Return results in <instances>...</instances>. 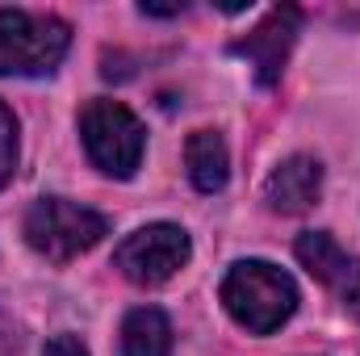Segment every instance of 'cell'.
Returning a JSON list of instances; mask_svg holds the SVG:
<instances>
[{"label": "cell", "mask_w": 360, "mask_h": 356, "mask_svg": "<svg viewBox=\"0 0 360 356\" xmlns=\"http://www.w3.org/2000/svg\"><path fill=\"white\" fill-rule=\"evenodd\" d=\"M293 252H297V260L310 268L323 285H331L344 302L360 289V260H356V256H348V252L327 235V231H306V235L297 239V248H293Z\"/></svg>", "instance_id": "ba28073f"}, {"label": "cell", "mask_w": 360, "mask_h": 356, "mask_svg": "<svg viewBox=\"0 0 360 356\" xmlns=\"http://www.w3.org/2000/svg\"><path fill=\"white\" fill-rule=\"evenodd\" d=\"M323 197V168L314 155H289L264 184V201L276 214H306Z\"/></svg>", "instance_id": "52a82bcc"}, {"label": "cell", "mask_w": 360, "mask_h": 356, "mask_svg": "<svg viewBox=\"0 0 360 356\" xmlns=\"http://www.w3.org/2000/svg\"><path fill=\"white\" fill-rule=\"evenodd\" d=\"M80 139L89 160L105 177H134V168L143 164V147H147V130L143 122L122 105V101H105L96 96L80 109Z\"/></svg>", "instance_id": "277c9868"}, {"label": "cell", "mask_w": 360, "mask_h": 356, "mask_svg": "<svg viewBox=\"0 0 360 356\" xmlns=\"http://www.w3.org/2000/svg\"><path fill=\"white\" fill-rule=\"evenodd\" d=\"M184 164H188V177L201 193H218L226 177H231V155H226V143L218 130H197L188 134L184 143Z\"/></svg>", "instance_id": "9c48e42d"}, {"label": "cell", "mask_w": 360, "mask_h": 356, "mask_svg": "<svg viewBox=\"0 0 360 356\" xmlns=\"http://www.w3.org/2000/svg\"><path fill=\"white\" fill-rule=\"evenodd\" d=\"M297 30H302V8L285 4V8H272L269 17L239 42H231V55L248 59V68H256V80L272 89L285 72V59L297 42Z\"/></svg>", "instance_id": "8992f818"}, {"label": "cell", "mask_w": 360, "mask_h": 356, "mask_svg": "<svg viewBox=\"0 0 360 356\" xmlns=\"http://www.w3.org/2000/svg\"><path fill=\"white\" fill-rule=\"evenodd\" d=\"M109 235V218L68 197H42L25 214V239L38 256L68 265Z\"/></svg>", "instance_id": "3957f363"}, {"label": "cell", "mask_w": 360, "mask_h": 356, "mask_svg": "<svg viewBox=\"0 0 360 356\" xmlns=\"http://www.w3.org/2000/svg\"><path fill=\"white\" fill-rule=\"evenodd\" d=\"M348 310H352V314H356V319H360V289H356V293H352V298H348Z\"/></svg>", "instance_id": "5bb4252c"}, {"label": "cell", "mask_w": 360, "mask_h": 356, "mask_svg": "<svg viewBox=\"0 0 360 356\" xmlns=\"http://www.w3.org/2000/svg\"><path fill=\"white\" fill-rule=\"evenodd\" d=\"M42 356H89V348H84L76 336H55V340L42 348Z\"/></svg>", "instance_id": "7c38bea8"}, {"label": "cell", "mask_w": 360, "mask_h": 356, "mask_svg": "<svg viewBox=\"0 0 360 356\" xmlns=\"http://www.w3.org/2000/svg\"><path fill=\"white\" fill-rule=\"evenodd\" d=\"M188 256H193V243L176 222H151L117 243L113 265L134 285H164L188 265Z\"/></svg>", "instance_id": "5b68a950"}, {"label": "cell", "mask_w": 360, "mask_h": 356, "mask_svg": "<svg viewBox=\"0 0 360 356\" xmlns=\"http://www.w3.org/2000/svg\"><path fill=\"white\" fill-rule=\"evenodd\" d=\"M222 306L243 331L272 336L297 310V285L285 268L269 260H239L222 276Z\"/></svg>", "instance_id": "6da1fadb"}, {"label": "cell", "mask_w": 360, "mask_h": 356, "mask_svg": "<svg viewBox=\"0 0 360 356\" xmlns=\"http://www.w3.org/2000/svg\"><path fill=\"white\" fill-rule=\"evenodd\" d=\"M122 356H172V323L160 306H139L126 314Z\"/></svg>", "instance_id": "30bf717a"}, {"label": "cell", "mask_w": 360, "mask_h": 356, "mask_svg": "<svg viewBox=\"0 0 360 356\" xmlns=\"http://www.w3.org/2000/svg\"><path fill=\"white\" fill-rule=\"evenodd\" d=\"M139 13H147V17H180L184 13V4H168V8H160V4H139Z\"/></svg>", "instance_id": "4fadbf2b"}, {"label": "cell", "mask_w": 360, "mask_h": 356, "mask_svg": "<svg viewBox=\"0 0 360 356\" xmlns=\"http://www.w3.org/2000/svg\"><path fill=\"white\" fill-rule=\"evenodd\" d=\"M68 46V21L30 8H0V76H51Z\"/></svg>", "instance_id": "7a4b0ae2"}, {"label": "cell", "mask_w": 360, "mask_h": 356, "mask_svg": "<svg viewBox=\"0 0 360 356\" xmlns=\"http://www.w3.org/2000/svg\"><path fill=\"white\" fill-rule=\"evenodd\" d=\"M17 168V117L8 113V105H0V189L13 180Z\"/></svg>", "instance_id": "8fae6325"}]
</instances>
